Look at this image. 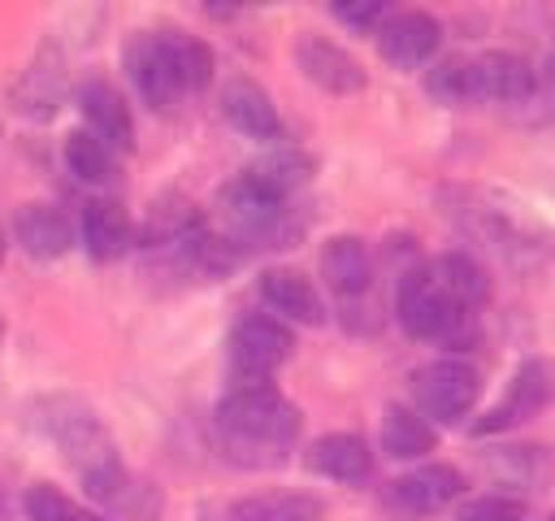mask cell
<instances>
[{
  "mask_svg": "<svg viewBox=\"0 0 555 521\" xmlns=\"http://www.w3.org/2000/svg\"><path fill=\"white\" fill-rule=\"evenodd\" d=\"M35 425L78 469V478H82V486H87V495L95 504L134 512L130 473H126V465H121V456H117L100 412L87 399H78V395H48V399L35 404Z\"/></svg>",
  "mask_w": 555,
  "mask_h": 521,
  "instance_id": "6da1fadb",
  "label": "cell"
},
{
  "mask_svg": "<svg viewBox=\"0 0 555 521\" xmlns=\"http://www.w3.org/2000/svg\"><path fill=\"white\" fill-rule=\"evenodd\" d=\"M217 434L230 460L264 469V465H282L286 452L299 439V408L273 386V382H243L234 391H225L217 399Z\"/></svg>",
  "mask_w": 555,
  "mask_h": 521,
  "instance_id": "7a4b0ae2",
  "label": "cell"
},
{
  "mask_svg": "<svg viewBox=\"0 0 555 521\" xmlns=\"http://www.w3.org/2000/svg\"><path fill=\"white\" fill-rule=\"evenodd\" d=\"M451 195V217L473 234V239H481L490 252H499L503 260H512V265H533L546 247H551V234H546V226L529 213V208H520L516 200H507V195H499V191H486V187H455V191H447Z\"/></svg>",
  "mask_w": 555,
  "mask_h": 521,
  "instance_id": "3957f363",
  "label": "cell"
},
{
  "mask_svg": "<svg viewBox=\"0 0 555 521\" xmlns=\"http://www.w3.org/2000/svg\"><path fill=\"white\" fill-rule=\"evenodd\" d=\"M395 317L412 339H442V343H460L464 326L473 313L455 308L451 295L438 287L429 265H412L399 274L395 282Z\"/></svg>",
  "mask_w": 555,
  "mask_h": 521,
  "instance_id": "277c9868",
  "label": "cell"
},
{
  "mask_svg": "<svg viewBox=\"0 0 555 521\" xmlns=\"http://www.w3.org/2000/svg\"><path fill=\"white\" fill-rule=\"evenodd\" d=\"M412 399H416V412L425 421H438V425H455L464 421L477 399H481V373L477 365L460 360V356H442V360H429L412 373Z\"/></svg>",
  "mask_w": 555,
  "mask_h": 521,
  "instance_id": "5b68a950",
  "label": "cell"
},
{
  "mask_svg": "<svg viewBox=\"0 0 555 521\" xmlns=\"http://www.w3.org/2000/svg\"><path fill=\"white\" fill-rule=\"evenodd\" d=\"M286 200H278L273 191H264L256 178L238 174L221 187L217 195V213L225 221V239L238 243V247H251V243H264V247H278L282 239V208Z\"/></svg>",
  "mask_w": 555,
  "mask_h": 521,
  "instance_id": "8992f818",
  "label": "cell"
},
{
  "mask_svg": "<svg viewBox=\"0 0 555 521\" xmlns=\"http://www.w3.org/2000/svg\"><path fill=\"white\" fill-rule=\"evenodd\" d=\"M225 347H230V369H234L238 386H243V382H269V378L286 365V356H291V347H295V334H291L278 317L247 313V317L234 321Z\"/></svg>",
  "mask_w": 555,
  "mask_h": 521,
  "instance_id": "52a82bcc",
  "label": "cell"
},
{
  "mask_svg": "<svg viewBox=\"0 0 555 521\" xmlns=\"http://www.w3.org/2000/svg\"><path fill=\"white\" fill-rule=\"evenodd\" d=\"M551 404H555V360L533 356V360H525V365L512 373L503 399H499L486 417L473 421V434H503V430H512V425L538 417V412L551 408Z\"/></svg>",
  "mask_w": 555,
  "mask_h": 521,
  "instance_id": "ba28073f",
  "label": "cell"
},
{
  "mask_svg": "<svg viewBox=\"0 0 555 521\" xmlns=\"http://www.w3.org/2000/svg\"><path fill=\"white\" fill-rule=\"evenodd\" d=\"M65 91H69L65 52L48 39V43H39V52L30 56V65L13 78L9 104H13V113L26 117V122H52L56 109L65 104Z\"/></svg>",
  "mask_w": 555,
  "mask_h": 521,
  "instance_id": "9c48e42d",
  "label": "cell"
},
{
  "mask_svg": "<svg viewBox=\"0 0 555 521\" xmlns=\"http://www.w3.org/2000/svg\"><path fill=\"white\" fill-rule=\"evenodd\" d=\"M121 61H126V74H130V82H134V91L143 96L147 109H169L182 96V82L173 74V56H169L165 30H139L126 43Z\"/></svg>",
  "mask_w": 555,
  "mask_h": 521,
  "instance_id": "30bf717a",
  "label": "cell"
},
{
  "mask_svg": "<svg viewBox=\"0 0 555 521\" xmlns=\"http://www.w3.org/2000/svg\"><path fill=\"white\" fill-rule=\"evenodd\" d=\"M295 65L304 69V78H308L312 87H321V91H330V96H356V91L369 87L364 65H360L347 48H338L334 39L312 35V30H304V35L295 39Z\"/></svg>",
  "mask_w": 555,
  "mask_h": 521,
  "instance_id": "8fae6325",
  "label": "cell"
},
{
  "mask_svg": "<svg viewBox=\"0 0 555 521\" xmlns=\"http://www.w3.org/2000/svg\"><path fill=\"white\" fill-rule=\"evenodd\" d=\"M438 43H442V22L434 13H425V9L390 13L377 26V52L395 69H421L425 61H434Z\"/></svg>",
  "mask_w": 555,
  "mask_h": 521,
  "instance_id": "7c38bea8",
  "label": "cell"
},
{
  "mask_svg": "<svg viewBox=\"0 0 555 521\" xmlns=\"http://www.w3.org/2000/svg\"><path fill=\"white\" fill-rule=\"evenodd\" d=\"M460 491H464V473L455 465H416L412 473L390 482L386 499L408 517H429V512H442L447 504H455Z\"/></svg>",
  "mask_w": 555,
  "mask_h": 521,
  "instance_id": "4fadbf2b",
  "label": "cell"
},
{
  "mask_svg": "<svg viewBox=\"0 0 555 521\" xmlns=\"http://www.w3.org/2000/svg\"><path fill=\"white\" fill-rule=\"evenodd\" d=\"M78 109H82L87 130H91L100 143L121 148V152L134 148V117H130V104H126V96H121L108 78H87V82L78 87Z\"/></svg>",
  "mask_w": 555,
  "mask_h": 521,
  "instance_id": "5bb4252c",
  "label": "cell"
},
{
  "mask_svg": "<svg viewBox=\"0 0 555 521\" xmlns=\"http://www.w3.org/2000/svg\"><path fill=\"white\" fill-rule=\"evenodd\" d=\"M221 113H225V122H230L238 135H247V139H260V143L282 139L278 104H273V96H269L260 82H251V78H230V82L221 87Z\"/></svg>",
  "mask_w": 555,
  "mask_h": 521,
  "instance_id": "9a60e30c",
  "label": "cell"
},
{
  "mask_svg": "<svg viewBox=\"0 0 555 521\" xmlns=\"http://www.w3.org/2000/svg\"><path fill=\"white\" fill-rule=\"evenodd\" d=\"M13 239L35 260H61L74 247V221L56 204H22L13 213Z\"/></svg>",
  "mask_w": 555,
  "mask_h": 521,
  "instance_id": "2e32d148",
  "label": "cell"
},
{
  "mask_svg": "<svg viewBox=\"0 0 555 521\" xmlns=\"http://www.w3.org/2000/svg\"><path fill=\"white\" fill-rule=\"evenodd\" d=\"M533 87H538V78H533V65L525 56L503 52V48L473 56V100L512 104V100H529Z\"/></svg>",
  "mask_w": 555,
  "mask_h": 521,
  "instance_id": "e0dca14e",
  "label": "cell"
},
{
  "mask_svg": "<svg viewBox=\"0 0 555 521\" xmlns=\"http://www.w3.org/2000/svg\"><path fill=\"white\" fill-rule=\"evenodd\" d=\"M78 239H82V252L100 265L126 256L130 239H134V226H130V213L117 204V200H87L82 204V221H78Z\"/></svg>",
  "mask_w": 555,
  "mask_h": 521,
  "instance_id": "ac0fdd59",
  "label": "cell"
},
{
  "mask_svg": "<svg viewBox=\"0 0 555 521\" xmlns=\"http://www.w3.org/2000/svg\"><path fill=\"white\" fill-rule=\"evenodd\" d=\"M256 287H260V300H264L273 313H282L286 321H299V326H321V321H325L321 291H317L312 278H304L299 269L273 265V269L260 274Z\"/></svg>",
  "mask_w": 555,
  "mask_h": 521,
  "instance_id": "d6986e66",
  "label": "cell"
},
{
  "mask_svg": "<svg viewBox=\"0 0 555 521\" xmlns=\"http://www.w3.org/2000/svg\"><path fill=\"white\" fill-rule=\"evenodd\" d=\"M308 469L321 473V478H330V482L356 486V482H364L373 473V452H369V443L360 434L334 430V434H321L308 447Z\"/></svg>",
  "mask_w": 555,
  "mask_h": 521,
  "instance_id": "ffe728a7",
  "label": "cell"
},
{
  "mask_svg": "<svg viewBox=\"0 0 555 521\" xmlns=\"http://www.w3.org/2000/svg\"><path fill=\"white\" fill-rule=\"evenodd\" d=\"M321 278H325V287L338 300L364 295L369 291V278H373V260H369L364 239H356V234L325 239V247H321Z\"/></svg>",
  "mask_w": 555,
  "mask_h": 521,
  "instance_id": "44dd1931",
  "label": "cell"
},
{
  "mask_svg": "<svg viewBox=\"0 0 555 521\" xmlns=\"http://www.w3.org/2000/svg\"><path fill=\"white\" fill-rule=\"evenodd\" d=\"M230 521H325V499L312 491H260L234 499Z\"/></svg>",
  "mask_w": 555,
  "mask_h": 521,
  "instance_id": "7402d4cb",
  "label": "cell"
},
{
  "mask_svg": "<svg viewBox=\"0 0 555 521\" xmlns=\"http://www.w3.org/2000/svg\"><path fill=\"white\" fill-rule=\"evenodd\" d=\"M429 269L438 278V287L451 295L455 308L477 313V308L490 304V274H486V265L477 256H468V252H442Z\"/></svg>",
  "mask_w": 555,
  "mask_h": 521,
  "instance_id": "603a6c76",
  "label": "cell"
},
{
  "mask_svg": "<svg viewBox=\"0 0 555 521\" xmlns=\"http://www.w3.org/2000/svg\"><path fill=\"white\" fill-rule=\"evenodd\" d=\"M438 447V430L434 421H425L416 408L408 404H390L382 412V452L390 460H421Z\"/></svg>",
  "mask_w": 555,
  "mask_h": 521,
  "instance_id": "cb8c5ba5",
  "label": "cell"
},
{
  "mask_svg": "<svg viewBox=\"0 0 555 521\" xmlns=\"http://www.w3.org/2000/svg\"><path fill=\"white\" fill-rule=\"evenodd\" d=\"M312 169H317V161L308 156V152H299V148H273V152H264L260 161H251L243 174L247 178H256L264 191H273L278 200H286L291 191H299L308 178H312Z\"/></svg>",
  "mask_w": 555,
  "mask_h": 521,
  "instance_id": "d4e9b609",
  "label": "cell"
},
{
  "mask_svg": "<svg viewBox=\"0 0 555 521\" xmlns=\"http://www.w3.org/2000/svg\"><path fill=\"white\" fill-rule=\"evenodd\" d=\"M169 39V56H173V74L182 82V91H204L212 82V48L195 35H182V30H165Z\"/></svg>",
  "mask_w": 555,
  "mask_h": 521,
  "instance_id": "484cf974",
  "label": "cell"
},
{
  "mask_svg": "<svg viewBox=\"0 0 555 521\" xmlns=\"http://www.w3.org/2000/svg\"><path fill=\"white\" fill-rule=\"evenodd\" d=\"M65 165L74 178L82 182H104L113 174V156H108V143H100L91 130H69L65 135Z\"/></svg>",
  "mask_w": 555,
  "mask_h": 521,
  "instance_id": "4316f807",
  "label": "cell"
},
{
  "mask_svg": "<svg viewBox=\"0 0 555 521\" xmlns=\"http://www.w3.org/2000/svg\"><path fill=\"white\" fill-rule=\"evenodd\" d=\"M425 91H429L438 104H464V100H473V61L447 56V61L429 65Z\"/></svg>",
  "mask_w": 555,
  "mask_h": 521,
  "instance_id": "83f0119b",
  "label": "cell"
},
{
  "mask_svg": "<svg viewBox=\"0 0 555 521\" xmlns=\"http://www.w3.org/2000/svg\"><path fill=\"white\" fill-rule=\"evenodd\" d=\"M22 508H26L30 521H82V517H87V512H82L61 486H52V482H35V486L22 495Z\"/></svg>",
  "mask_w": 555,
  "mask_h": 521,
  "instance_id": "f1b7e54d",
  "label": "cell"
},
{
  "mask_svg": "<svg viewBox=\"0 0 555 521\" xmlns=\"http://www.w3.org/2000/svg\"><path fill=\"white\" fill-rule=\"evenodd\" d=\"M525 512H529L525 499L490 491V495H473V499H464V504L455 508V521H525Z\"/></svg>",
  "mask_w": 555,
  "mask_h": 521,
  "instance_id": "f546056e",
  "label": "cell"
},
{
  "mask_svg": "<svg viewBox=\"0 0 555 521\" xmlns=\"http://www.w3.org/2000/svg\"><path fill=\"white\" fill-rule=\"evenodd\" d=\"M330 13H334L343 26H356V30H373V26H382V17H386V4H382V0H338V4H330Z\"/></svg>",
  "mask_w": 555,
  "mask_h": 521,
  "instance_id": "4dcf8cb0",
  "label": "cell"
},
{
  "mask_svg": "<svg viewBox=\"0 0 555 521\" xmlns=\"http://www.w3.org/2000/svg\"><path fill=\"white\" fill-rule=\"evenodd\" d=\"M546 74H551V82H555V52H551V61H546Z\"/></svg>",
  "mask_w": 555,
  "mask_h": 521,
  "instance_id": "1f68e13d",
  "label": "cell"
},
{
  "mask_svg": "<svg viewBox=\"0 0 555 521\" xmlns=\"http://www.w3.org/2000/svg\"><path fill=\"white\" fill-rule=\"evenodd\" d=\"M0 256H4V226H0Z\"/></svg>",
  "mask_w": 555,
  "mask_h": 521,
  "instance_id": "d6a6232c",
  "label": "cell"
},
{
  "mask_svg": "<svg viewBox=\"0 0 555 521\" xmlns=\"http://www.w3.org/2000/svg\"><path fill=\"white\" fill-rule=\"evenodd\" d=\"M0 347H4V317H0Z\"/></svg>",
  "mask_w": 555,
  "mask_h": 521,
  "instance_id": "836d02e7",
  "label": "cell"
},
{
  "mask_svg": "<svg viewBox=\"0 0 555 521\" xmlns=\"http://www.w3.org/2000/svg\"><path fill=\"white\" fill-rule=\"evenodd\" d=\"M538 521H555V512H546V517H538Z\"/></svg>",
  "mask_w": 555,
  "mask_h": 521,
  "instance_id": "e575fe53",
  "label": "cell"
},
{
  "mask_svg": "<svg viewBox=\"0 0 555 521\" xmlns=\"http://www.w3.org/2000/svg\"><path fill=\"white\" fill-rule=\"evenodd\" d=\"M82 521H108V517H82Z\"/></svg>",
  "mask_w": 555,
  "mask_h": 521,
  "instance_id": "d590c367",
  "label": "cell"
},
{
  "mask_svg": "<svg viewBox=\"0 0 555 521\" xmlns=\"http://www.w3.org/2000/svg\"><path fill=\"white\" fill-rule=\"evenodd\" d=\"M0 148H4V126H0Z\"/></svg>",
  "mask_w": 555,
  "mask_h": 521,
  "instance_id": "8d00e7d4",
  "label": "cell"
}]
</instances>
